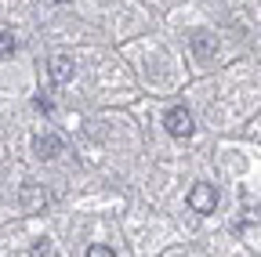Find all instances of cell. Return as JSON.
Masks as SVG:
<instances>
[{"instance_id": "6", "label": "cell", "mask_w": 261, "mask_h": 257, "mask_svg": "<svg viewBox=\"0 0 261 257\" xmlns=\"http://www.w3.org/2000/svg\"><path fill=\"white\" fill-rule=\"evenodd\" d=\"M15 51V37L8 33V29H0V58H8Z\"/></svg>"}, {"instance_id": "3", "label": "cell", "mask_w": 261, "mask_h": 257, "mask_svg": "<svg viewBox=\"0 0 261 257\" xmlns=\"http://www.w3.org/2000/svg\"><path fill=\"white\" fill-rule=\"evenodd\" d=\"M47 73H51V80L58 83V87H65L73 76H76V66H73V58H65V54H55L51 58V66H47Z\"/></svg>"}, {"instance_id": "2", "label": "cell", "mask_w": 261, "mask_h": 257, "mask_svg": "<svg viewBox=\"0 0 261 257\" xmlns=\"http://www.w3.org/2000/svg\"><path fill=\"white\" fill-rule=\"evenodd\" d=\"M189 207H192L196 214H214V207H218V192H214V185L196 181V185L189 188Z\"/></svg>"}, {"instance_id": "5", "label": "cell", "mask_w": 261, "mask_h": 257, "mask_svg": "<svg viewBox=\"0 0 261 257\" xmlns=\"http://www.w3.org/2000/svg\"><path fill=\"white\" fill-rule=\"evenodd\" d=\"M33 149H37V156H40V159H55V156L62 152V138L44 134V138H37V141H33Z\"/></svg>"}, {"instance_id": "4", "label": "cell", "mask_w": 261, "mask_h": 257, "mask_svg": "<svg viewBox=\"0 0 261 257\" xmlns=\"http://www.w3.org/2000/svg\"><path fill=\"white\" fill-rule=\"evenodd\" d=\"M44 203H51V192H47V188H37V185H25V188H22V207H25V210H37V207H44Z\"/></svg>"}, {"instance_id": "1", "label": "cell", "mask_w": 261, "mask_h": 257, "mask_svg": "<svg viewBox=\"0 0 261 257\" xmlns=\"http://www.w3.org/2000/svg\"><path fill=\"white\" fill-rule=\"evenodd\" d=\"M163 131H167L171 138H189V134L196 131L192 112H189V109H181V105H174L167 116H163Z\"/></svg>"}, {"instance_id": "7", "label": "cell", "mask_w": 261, "mask_h": 257, "mask_svg": "<svg viewBox=\"0 0 261 257\" xmlns=\"http://www.w3.org/2000/svg\"><path fill=\"white\" fill-rule=\"evenodd\" d=\"M87 257H116V253H113L109 246H98V243H94V246H87Z\"/></svg>"}]
</instances>
